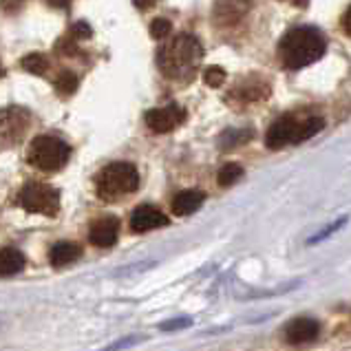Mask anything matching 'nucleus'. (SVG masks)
<instances>
[{
	"label": "nucleus",
	"instance_id": "f257e3e1",
	"mask_svg": "<svg viewBox=\"0 0 351 351\" xmlns=\"http://www.w3.org/2000/svg\"><path fill=\"white\" fill-rule=\"evenodd\" d=\"M204 58V47L193 34H179L159 49L157 64L162 73L177 82H190Z\"/></svg>",
	"mask_w": 351,
	"mask_h": 351
},
{
	"label": "nucleus",
	"instance_id": "f03ea898",
	"mask_svg": "<svg viewBox=\"0 0 351 351\" xmlns=\"http://www.w3.org/2000/svg\"><path fill=\"white\" fill-rule=\"evenodd\" d=\"M327 51L325 36L314 27H294L283 36L278 45V56L287 69H303L318 62Z\"/></svg>",
	"mask_w": 351,
	"mask_h": 351
},
{
	"label": "nucleus",
	"instance_id": "7ed1b4c3",
	"mask_svg": "<svg viewBox=\"0 0 351 351\" xmlns=\"http://www.w3.org/2000/svg\"><path fill=\"white\" fill-rule=\"evenodd\" d=\"M325 126L323 117H298V115H280L276 122L269 126L267 135H265V144L269 150H278L292 144H300L305 139L314 137L320 133Z\"/></svg>",
	"mask_w": 351,
	"mask_h": 351
},
{
	"label": "nucleus",
	"instance_id": "20e7f679",
	"mask_svg": "<svg viewBox=\"0 0 351 351\" xmlns=\"http://www.w3.org/2000/svg\"><path fill=\"white\" fill-rule=\"evenodd\" d=\"M139 188V173L133 164L128 162H115L102 168L97 175L95 190L102 202H119L126 195L135 193Z\"/></svg>",
	"mask_w": 351,
	"mask_h": 351
},
{
	"label": "nucleus",
	"instance_id": "39448f33",
	"mask_svg": "<svg viewBox=\"0 0 351 351\" xmlns=\"http://www.w3.org/2000/svg\"><path fill=\"white\" fill-rule=\"evenodd\" d=\"M71 157V148H69L62 139L43 135L36 137L32 148H29V164L45 173H56V170L64 168V164Z\"/></svg>",
	"mask_w": 351,
	"mask_h": 351
},
{
	"label": "nucleus",
	"instance_id": "423d86ee",
	"mask_svg": "<svg viewBox=\"0 0 351 351\" xmlns=\"http://www.w3.org/2000/svg\"><path fill=\"white\" fill-rule=\"evenodd\" d=\"M18 206L34 215L56 217L60 210V195L47 184H27L18 193Z\"/></svg>",
	"mask_w": 351,
	"mask_h": 351
},
{
	"label": "nucleus",
	"instance_id": "0eeeda50",
	"mask_svg": "<svg viewBox=\"0 0 351 351\" xmlns=\"http://www.w3.org/2000/svg\"><path fill=\"white\" fill-rule=\"evenodd\" d=\"M29 122H32V115L25 108L18 106L0 108V142L7 146L18 144L25 137Z\"/></svg>",
	"mask_w": 351,
	"mask_h": 351
},
{
	"label": "nucleus",
	"instance_id": "6e6552de",
	"mask_svg": "<svg viewBox=\"0 0 351 351\" xmlns=\"http://www.w3.org/2000/svg\"><path fill=\"white\" fill-rule=\"evenodd\" d=\"M184 119H186V111L179 104L150 108L144 115V122L153 133H170V130L177 128L179 124H184Z\"/></svg>",
	"mask_w": 351,
	"mask_h": 351
},
{
	"label": "nucleus",
	"instance_id": "1a4fd4ad",
	"mask_svg": "<svg viewBox=\"0 0 351 351\" xmlns=\"http://www.w3.org/2000/svg\"><path fill=\"white\" fill-rule=\"evenodd\" d=\"M272 88L261 77H247L243 80L241 84H237L230 93V99H237L241 104H247V102H263V99L269 97Z\"/></svg>",
	"mask_w": 351,
	"mask_h": 351
},
{
	"label": "nucleus",
	"instance_id": "9d476101",
	"mask_svg": "<svg viewBox=\"0 0 351 351\" xmlns=\"http://www.w3.org/2000/svg\"><path fill=\"white\" fill-rule=\"evenodd\" d=\"M168 223L166 215L162 210H157L153 206H139L133 210L130 215V230L137 234L142 232H150V230H157V228H164Z\"/></svg>",
	"mask_w": 351,
	"mask_h": 351
},
{
	"label": "nucleus",
	"instance_id": "9b49d317",
	"mask_svg": "<svg viewBox=\"0 0 351 351\" xmlns=\"http://www.w3.org/2000/svg\"><path fill=\"white\" fill-rule=\"evenodd\" d=\"M320 334V325L312 318H294L285 325V338L287 343L294 345H303V343H312Z\"/></svg>",
	"mask_w": 351,
	"mask_h": 351
},
{
	"label": "nucleus",
	"instance_id": "f8f14e48",
	"mask_svg": "<svg viewBox=\"0 0 351 351\" xmlns=\"http://www.w3.org/2000/svg\"><path fill=\"white\" fill-rule=\"evenodd\" d=\"M252 0H217L215 5V23L217 25H234L245 16Z\"/></svg>",
	"mask_w": 351,
	"mask_h": 351
},
{
	"label": "nucleus",
	"instance_id": "ddd939ff",
	"mask_svg": "<svg viewBox=\"0 0 351 351\" xmlns=\"http://www.w3.org/2000/svg\"><path fill=\"white\" fill-rule=\"evenodd\" d=\"M117 232H119V221L115 217H104L95 221L91 226V243L97 245V247H111L115 241H117Z\"/></svg>",
	"mask_w": 351,
	"mask_h": 351
},
{
	"label": "nucleus",
	"instance_id": "4468645a",
	"mask_svg": "<svg viewBox=\"0 0 351 351\" xmlns=\"http://www.w3.org/2000/svg\"><path fill=\"white\" fill-rule=\"evenodd\" d=\"M206 195L202 190H182L175 199H173V215L177 217H188L197 213L199 208H202Z\"/></svg>",
	"mask_w": 351,
	"mask_h": 351
},
{
	"label": "nucleus",
	"instance_id": "2eb2a0df",
	"mask_svg": "<svg viewBox=\"0 0 351 351\" xmlns=\"http://www.w3.org/2000/svg\"><path fill=\"white\" fill-rule=\"evenodd\" d=\"M77 256H80V245L71 243V241H60V243L51 247V252H49V261H51L53 267L73 263Z\"/></svg>",
	"mask_w": 351,
	"mask_h": 351
},
{
	"label": "nucleus",
	"instance_id": "dca6fc26",
	"mask_svg": "<svg viewBox=\"0 0 351 351\" xmlns=\"http://www.w3.org/2000/svg\"><path fill=\"white\" fill-rule=\"evenodd\" d=\"M25 267V256L14 247L0 250V276H14Z\"/></svg>",
	"mask_w": 351,
	"mask_h": 351
},
{
	"label": "nucleus",
	"instance_id": "f3484780",
	"mask_svg": "<svg viewBox=\"0 0 351 351\" xmlns=\"http://www.w3.org/2000/svg\"><path fill=\"white\" fill-rule=\"evenodd\" d=\"M252 137H254L252 128H230V130H226V133L221 135L219 144H221V150H232L237 146L247 144Z\"/></svg>",
	"mask_w": 351,
	"mask_h": 351
},
{
	"label": "nucleus",
	"instance_id": "a211bd4d",
	"mask_svg": "<svg viewBox=\"0 0 351 351\" xmlns=\"http://www.w3.org/2000/svg\"><path fill=\"white\" fill-rule=\"evenodd\" d=\"M20 66H23L25 71L34 73V75H43L49 69V60L43 53H29V56H25L23 60H20Z\"/></svg>",
	"mask_w": 351,
	"mask_h": 351
},
{
	"label": "nucleus",
	"instance_id": "6ab92c4d",
	"mask_svg": "<svg viewBox=\"0 0 351 351\" xmlns=\"http://www.w3.org/2000/svg\"><path fill=\"white\" fill-rule=\"evenodd\" d=\"M243 177V168H241L239 164H226L221 170H219V186L221 188H230V186H234L239 179Z\"/></svg>",
	"mask_w": 351,
	"mask_h": 351
},
{
	"label": "nucleus",
	"instance_id": "aec40b11",
	"mask_svg": "<svg viewBox=\"0 0 351 351\" xmlns=\"http://www.w3.org/2000/svg\"><path fill=\"white\" fill-rule=\"evenodd\" d=\"M75 88H77V77H75L73 71H62L56 77V91L60 95H64V97L73 95Z\"/></svg>",
	"mask_w": 351,
	"mask_h": 351
},
{
	"label": "nucleus",
	"instance_id": "412c9836",
	"mask_svg": "<svg viewBox=\"0 0 351 351\" xmlns=\"http://www.w3.org/2000/svg\"><path fill=\"white\" fill-rule=\"evenodd\" d=\"M170 32H173V25H170V20H166V18H155L153 23H150V36L155 40L168 38Z\"/></svg>",
	"mask_w": 351,
	"mask_h": 351
},
{
	"label": "nucleus",
	"instance_id": "4be33fe9",
	"mask_svg": "<svg viewBox=\"0 0 351 351\" xmlns=\"http://www.w3.org/2000/svg\"><path fill=\"white\" fill-rule=\"evenodd\" d=\"M204 82L208 86H213V88L221 86L226 82V71H223L221 66H208L206 71H204Z\"/></svg>",
	"mask_w": 351,
	"mask_h": 351
},
{
	"label": "nucleus",
	"instance_id": "5701e85b",
	"mask_svg": "<svg viewBox=\"0 0 351 351\" xmlns=\"http://www.w3.org/2000/svg\"><path fill=\"white\" fill-rule=\"evenodd\" d=\"M56 51L62 53L66 58H75L77 53V45H75V38H62L60 43L56 45Z\"/></svg>",
	"mask_w": 351,
	"mask_h": 351
},
{
	"label": "nucleus",
	"instance_id": "b1692460",
	"mask_svg": "<svg viewBox=\"0 0 351 351\" xmlns=\"http://www.w3.org/2000/svg\"><path fill=\"white\" fill-rule=\"evenodd\" d=\"M345 223H347V219H338V221H336L334 226H329V228H325V230H323V232H320V234H316V237H312V239H309V241H307V243H309V245H312V243H318V241H323V239H327L329 234H332V232H334V230H338V228H343Z\"/></svg>",
	"mask_w": 351,
	"mask_h": 351
},
{
	"label": "nucleus",
	"instance_id": "393cba45",
	"mask_svg": "<svg viewBox=\"0 0 351 351\" xmlns=\"http://www.w3.org/2000/svg\"><path fill=\"white\" fill-rule=\"evenodd\" d=\"M71 34H73V38L75 40H86V38H91V27H88L84 20H80V23H75L73 25V29H71Z\"/></svg>",
	"mask_w": 351,
	"mask_h": 351
},
{
	"label": "nucleus",
	"instance_id": "a878e982",
	"mask_svg": "<svg viewBox=\"0 0 351 351\" xmlns=\"http://www.w3.org/2000/svg\"><path fill=\"white\" fill-rule=\"evenodd\" d=\"M343 32L347 34V36H351V7L345 12V16H343Z\"/></svg>",
	"mask_w": 351,
	"mask_h": 351
},
{
	"label": "nucleus",
	"instance_id": "bb28decb",
	"mask_svg": "<svg viewBox=\"0 0 351 351\" xmlns=\"http://www.w3.org/2000/svg\"><path fill=\"white\" fill-rule=\"evenodd\" d=\"M137 9H150L155 5V0H133Z\"/></svg>",
	"mask_w": 351,
	"mask_h": 351
},
{
	"label": "nucleus",
	"instance_id": "cd10ccee",
	"mask_svg": "<svg viewBox=\"0 0 351 351\" xmlns=\"http://www.w3.org/2000/svg\"><path fill=\"white\" fill-rule=\"evenodd\" d=\"M49 5H51V7H60V9H66L69 5H71V0H49Z\"/></svg>",
	"mask_w": 351,
	"mask_h": 351
},
{
	"label": "nucleus",
	"instance_id": "c85d7f7f",
	"mask_svg": "<svg viewBox=\"0 0 351 351\" xmlns=\"http://www.w3.org/2000/svg\"><path fill=\"white\" fill-rule=\"evenodd\" d=\"M186 325H190V320H182V323H168V325H164V329H177V327H186Z\"/></svg>",
	"mask_w": 351,
	"mask_h": 351
},
{
	"label": "nucleus",
	"instance_id": "c756f323",
	"mask_svg": "<svg viewBox=\"0 0 351 351\" xmlns=\"http://www.w3.org/2000/svg\"><path fill=\"white\" fill-rule=\"evenodd\" d=\"M294 3H296L298 7H305V5H307V0H294Z\"/></svg>",
	"mask_w": 351,
	"mask_h": 351
},
{
	"label": "nucleus",
	"instance_id": "7c9ffc66",
	"mask_svg": "<svg viewBox=\"0 0 351 351\" xmlns=\"http://www.w3.org/2000/svg\"><path fill=\"white\" fill-rule=\"evenodd\" d=\"M3 73H5V71H3V64H0V77H3Z\"/></svg>",
	"mask_w": 351,
	"mask_h": 351
}]
</instances>
